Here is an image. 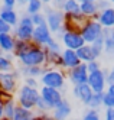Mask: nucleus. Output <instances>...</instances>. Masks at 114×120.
I'll return each instance as SVG.
<instances>
[{
  "mask_svg": "<svg viewBox=\"0 0 114 120\" xmlns=\"http://www.w3.org/2000/svg\"><path fill=\"white\" fill-rule=\"evenodd\" d=\"M19 61L25 67H45L46 65V51L43 46L32 44L29 51L22 58H19Z\"/></svg>",
  "mask_w": 114,
  "mask_h": 120,
  "instance_id": "obj_1",
  "label": "nucleus"
},
{
  "mask_svg": "<svg viewBox=\"0 0 114 120\" xmlns=\"http://www.w3.org/2000/svg\"><path fill=\"white\" fill-rule=\"evenodd\" d=\"M39 98H40V93L38 88H32L23 84L19 93H17V106L28 110H33L36 109V103Z\"/></svg>",
  "mask_w": 114,
  "mask_h": 120,
  "instance_id": "obj_2",
  "label": "nucleus"
},
{
  "mask_svg": "<svg viewBox=\"0 0 114 120\" xmlns=\"http://www.w3.org/2000/svg\"><path fill=\"white\" fill-rule=\"evenodd\" d=\"M65 80H66V74L62 70H56V68H46L45 74L40 77V82L43 87H51L56 90L64 88Z\"/></svg>",
  "mask_w": 114,
  "mask_h": 120,
  "instance_id": "obj_3",
  "label": "nucleus"
},
{
  "mask_svg": "<svg viewBox=\"0 0 114 120\" xmlns=\"http://www.w3.org/2000/svg\"><path fill=\"white\" fill-rule=\"evenodd\" d=\"M35 32V25L32 22V18L29 15H23L19 19L17 26L13 29V36L16 41H25V42H32Z\"/></svg>",
  "mask_w": 114,
  "mask_h": 120,
  "instance_id": "obj_4",
  "label": "nucleus"
},
{
  "mask_svg": "<svg viewBox=\"0 0 114 120\" xmlns=\"http://www.w3.org/2000/svg\"><path fill=\"white\" fill-rule=\"evenodd\" d=\"M103 32H104V28L98 23L97 19H87V22L80 29V33L82 35L85 44L88 45H91L94 41H97L100 36H103Z\"/></svg>",
  "mask_w": 114,
  "mask_h": 120,
  "instance_id": "obj_5",
  "label": "nucleus"
},
{
  "mask_svg": "<svg viewBox=\"0 0 114 120\" xmlns=\"http://www.w3.org/2000/svg\"><path fill=\"white\" fill-rule=\"evenodd\" d=\"M45 19H46V25L52 33H58L61 29H62L64 23H65V13L62 10H58V9H54L52 6L46 7L45 12Z\"/></svg>",
  "mask_w": 114,
  "mask_h": 120,
  "instance_id": "obj_6",
  "label": "nucleus"
},
{
  "mask_svg": "<svg viewBox=\"0 0 114 120\" xmlns=\"http://www.w3.org/2000/svg\"><path fill=\"white\" fill-rule=\"evenodd\" d=\"M61 42L65 46V49H72V51H78L85 45V41L80 30H64V35L61 36Z\"/></svg>",
  "mask_w": 114,
  "mask_h": 120,
  "instance_id": "obj_7",
  "label": "nucleus"
},
{
  "mask_svg": "<svg viewBox=\"0 0 114 120\" xmlns=\"http://www.w3.org/2000/svg\"><path fill=\"white\" fill-rule=\"evenodd\" d=\"M107 74L108 71H104V70H98V71H94V72H90L88 75V84L91 90L94 93H104L106 91V85H108L107 82Z\"/></svg>",
  "mask_w": 114,
  "mask_h": 120,
  "instance_id": "obj_8",
  "label": "nucleus"
},
{
  "mask_svg": "<svg viewBox=\"0 0 114 120\" xmlns=\"http://www.w3.org/2000/svg\"><path fill=\"white\" fill-rule=\"evenodd\" d=\"M88 68H87V64L81 62L78 67L72 68V70L66 71V78L71 81L74 85H81V84H87L88 82Z\"/></svg>",
  "mask_w": 114,
  "mask_h": 120,
  "instance_id": "obj_9",
  "label": "nucleus"
},
{
  "mask_svg": "<svg viewBox=\"0 0 114 120\" xmlns=\"http://www.w3.org/2000/svg\"><path fill=\"white\" fill-rule=\"evenodd\" d=\"M39 93H40V98L46 103V106L49 107V110H51V111L54 110V109L59 104V103L64 100L62 93H61L59 90H56V88L42 87V88L39 90Z\"/></svg>",
  "mask_w": 114,
  "mask_h": 120,
  "instance_id": "obj_10",
  "label": "nucleus"
},
{
  "mask_svg": "<svg viewBox=\"0 0 114 120\" xmlns=\"http://www.w3.org/2000/svg\"><path fill=\"white\" fill-rule=\"evenodd\" d=\"M17 78H19V72H0V90H4L7 93H15L16 85H17Z\"/></svg>",
  "mask_w": 114,
  "mask_h": 120,
  "instance_id": "obj_11",
  "label": "nucleus"
},
{
  "mask_svg": "<svg viewBox=\"0 0 114 120\" xmlns=\"http://www.w3.org/2000/svg\"><path fill=\"white\" fill-rule=\"evenodd\" d=\"M52 32L49 30L48 25H42V26L35 28L33 32V38H32V44L35 45H39V46H45L48 44V41L52 39Z\"/></svg>",
  "mask_w": 114,
  "mask_h": 120,
  "instance_id": "obj_12",
  "label": "nucleus"
},
{
  "mask_svg": "<svg viewBox=\"0 0 114 120\" xmlns=\"http://www.w3.org/2000/svg\"><path fill=\"white\" fill-rule=\"evenodd\" d=\"M72 93H74V96L80 100L84 106L88 107L90 104V101L94 96V91L91 90V87L88 84H81V85H74V88H72Z\"/></svg>",
  "mask_w": 114,
  "mask_h": 120,
  "instance_id": "obj_13",
  "label": "nucleus"
},
{
  "mask_svg": "<svg viewBox=\"0 0 114 120\" xmlns=\"http://www.w3.org/2000/svg\"><path fill=\"white\" fill-rule=\"evenodd\" d=\"M62 62H64V70H72L81 64V59L78 58L77 51L72 49H64L62 51Z\"/></svg>",
  "mask_w": 114,
  "mask_h": 120,
  "instance_id": "obj_14",
  "label": "nucleus"
},
{
  "mask_svg": "<svg viewBox=\"0 0 114 120\" xmlns=\"http://www.w3.org/2000/svg\"><path fill=\"white\" fill-rule=\"evenodd\" d=\"M71 113H72V107L66 100H62L54 110H52V116L56 120H68Z\"/></svg>",
  "mask_w": 114,
  "mask_h": 120,
  "instance_id": "obj_15",
  "label": "nucleus"
},
{
  "mask_svg": "<svg viewBox=\"0 0 114 120\" xmlns=\"http://www.w3.org/2000/svg\"><path fill=\"white\" fill-rule=\"evenodd\" d=\"M97 20L104 29H114V9L110 7V9L100 12L97 16Z\"/></svg>",
  "mask_w": 114,
  "mask_h": 120,
  "instance_id": "obj_16",
  "label": "nucleus"
},
{
  "mask_svg": "<svg viewBox=\"0 0 114 120\" xmlns=\"http://www.w3.org/2000/svg\"><path fill=\"white\" fill-rule=\"evenodd\" d=\"M46 71V67H19V70H17V72H19V75L25 77V78H28V77H30V78H40V77L45 74Z\"/></svg>",
  "mask_w": 114,
  "mask_h": 120,
  "instance_id": "obj_17",
  "label": "nucleus"
},
{
  "mask_svg": "<svg viewBox=\"0 0 114 120\" xmlns=\"http://www.w3.org/2000/svg\"><path fill=\"white\" fill-rule=\"evenodd\" d=\"M15 44H16V38L13 36V33H2L0 35V52L13 54Z\"/></svg>",
  "mask_w": 114,
  "mask_h": 120,
  "instance_id": "obj_18",
  "label": "nucleus"
},
{
  "mask_svg": "<svg viewBox=\"0 0 114 120\" xmlns=\"http://www.w3.org/2000/svg\"><path fill=\"white\" fill-rule=\"evenodd\" d=\"M0 19L4 20L6 23H9L13 29L17 26V23H19V16H17L16 10L9 9V7H4V6H2V9H0Z\"/></svg>",
  "mask_w": 114,
  "mask_h": 120,
  "instance_id": "obj_19",
  "label": "nucleus"
},
{
  "mask_svg": "<svg viewBox=\"0 0 114 120\" xmlns=\"http://www.w3.org/2000/svg\"><path fill=\"white\" fill-rule=\"evenodd\" d=\"M100 10L95 2H82L81 3V15L85 19H97Z\"/></svg>",
  "mask_w": 114,
  "mask_h": 120,
  "instance_id": "obj_20",
  "label": "nucleus"
},
{
  "mask_svg": "<svg viewBox=\"0 0 114 120\" xmlns=\"http://www.w3.org/2000/svg\"><path fill=\"white\" fill-rule=\"evenodd\" d=\"M45 67L46 68L48 67H55L56 70H64L62 52H52V51H46V65Z\"/></svg>",
  "mask_w": 114,
  "mask_h": 120,
  "instance_id": "obj_21",
  "label": "nucleus"
},
{
  "mask_svg": "<svg viewBox=\"0 0 114 120\" xmlns=\"http://www.w3.org/2000/svg\"><path fill=\"white\" fill-rule=\"evenodd\" d=\"M104 52L108 56H114V29H104Z\"/></svg>",
  "mask_w": 114,
  "mask_h": 120,
  "instance_id": "obj_22",
  "label": "nucleus"
},
{
  "mask_svg": "<svg viewBox=\"0 0 114 120\" xmlns=\"http://www.w3.org/2000/svg\"><path fill=\"white\" fill-rule=\"evenodd\" d=\"M77 55H78V58L81 59V62H84V64H88L91 61H97V59H95L94 52H92V48L88 44H85L82 48L78 49L77 51Z\"/></svg>",
  "mask_w": 114,
  "mask_h": 120,
  "instance_id": "obj_23",
  "label": "nucleus"
},
{
  "mask_svg": "<svg viewBox=\"0 0 114 120\" xmlns=\"http://www.w3.org/2000/svg\"><path fill=\"white\" fill-rule=\"evenodd\" d=\"M62 12L68 16L71 15H80L81 13V3L78 0H66L65 4H64V9Z\"/></svg>",
  "mask_w": 114,
  "mask_h": 120,
  "instance_id": "obj_24",
  "label": "nucleus"
},
{
  "mask_svg": "<svg viewBox=\"0 0 114 120\" xmlns=\"http://www.w3.org/2000/svg\"><path fill=\"white\" fill-rule=\"evenodd\" d=\"M13 55L6 54L2 55L0 54V72H13L15 65H13Z\"/></svg>",
  "mask_w": 114,
  "mask_h": 120,
  "instance_id": "obj_25",
  "label": "nucleus"
},
{
  "mask_svg": "<svg viewBox=\"0 0 114 120\" xmlns=\"http://www.w3.org/2000/svg\"><path fill=\"white\" fill-rule=\"evenodd\" d=\"M32 46V42H25V41H16L15 44V49H13V56H16L17 59L22 58L26 52L29 51V48Z\"/></svg>",
  "mask_w": 114,
  "mask_h": 120,
  "instance_id": "obj_26",
  "label": "nucleus"
},
{
  "mask_svg": "<svg viewBox=\"0 0 114 120\" xmlns=\"http://www.w3.org/2000/svg\"><path fill=\"white\" fill-rule=\"evenodd\" d=\"M33 110H28V109H23L20 106L16 107V111H15V116H13V120H33Z\"/></svg>",
  "mask_w": 114,
  "mask_h": 120,
  "instance_id": "obj_27",
  "label": "nucleus"
},
{
  "mask_svg": "<svg viewBox=\"0 0 114 120\" xmlns=\"http://www.w3.org/2000/svg\"><path fill=\"white\" fill-rule=\"evenodd\" d=\"M42 10H43V3L40 0H32V2L26 4V15H29V16L42 13Z\"/></svg>",
  "mask_w": 114,
  "mask_h": 120,
  "instance_id": "obj_28",
  "label": "nucleus"
},
{
  "mask_svg": "<svg viewBox=\"0 0 114 120\" xmlns=\"http://www.w3.org/2000/svg\"><path fill=\"white\" fill-rule=\"evenodd\" d=\"M91 48H92V52L95 55V59H98L104 54V38L100 36L97 41H94L91 44Z\"/></svg>",
  "mask_w": 114,
  "mask_h": 120,
  "instance_id": "obj_29",
  "label": "nucleus"
},
{
  "mask_svg": "<svg viewBox=\"0 0 114 120\" xmlns=\"http://www.w3.org/2000/svg\"><path fill=\"white\" fill-rule=\"evenodd\" d=\"M103 97H104V93H94V96L88 104V109L98 110L100 107H103Z\"/></svg>",
  "mask_w": 114,
  "mask_h": 120,
  "instance_id": "obj_30",
  "label": "nucleus"
},
{
  "mask_svg": "<svg viewBox=\"0 0 114 120\" xmlns=\"http://www.w3.org/2000/svg\"><path fill=\"white\" fill-rule=\"evenodd\" d=\"M16 107H17V101H15V100H12V101H9L7 104H4L3 106V109H4V117L9 119V120H13Z\"/></svg>",
  "mask_w": 114,
  "mask_h": 120,
  "instance_id": "obj_31",
  "label": "nucleus"
},
{
  "mask_svg": "<svg viewBox=\"0 0 114 120\" xmlns=\"http://www.w3.org/2000/svg\"><path fill=\"white\" fill-rule=\"evenodd\" d=\"M46 51H52V52H62V48H61V44L55 39V38H52L48 41V44L43 46Z\"/></svg>",
  "mask_w": 114,
  "mask_h": 120,
  "instance_id": "obj_32",
  "label": "nucleus"
},
{
  "mask_svg": "<svg viewBox=\"0 0 114 120\" xmlns=\"http://www.w3.org/2000/svg\"><path fill=\"white\" fill-rule=\"evenodd\" d=\"M81 120H101V119H100V111H98V110L88 109V110L84 113V116H82Z\"/></svg>",
  "mask_w": 114,
  "mask_h": 120,
  "instance_id": "obj_33",
  "label": "nucleus"
},
{
  "mask_svg": "<svg viewBox=\"0 0 114 120\" xmlns=\"http://www.w3.org/2000/svg\"><path fill=\"white\" fill-rule=\"evenodd\" d=\"M103 106L106 109H114V96L107 91H104V97H103Z\"/></svg>",
  "mask_w": 114,
  "mask_h": 120,
  "instance_id": "obj_34",
  "label": "nucleus"
},
{
  "mask_svg": "<svg viewBox=\"0 0 114 120\" xmlns=\"http://www.w3.org/2000/svg\"><path fill=\"white\" fill-rule=\"evenodd\" d=\"M32 18V22L35 25V28H38V26H42V25H46V19H45V15L42 13H38V15H33L30 16Z\"/></svg>",
  "mask_w": 114,
  "mask_h": 120,
  "instance_id": "obj_35",
  "label": "nucleus"
},
{
  "mask_svg": "<svg viewBox=\"0 0 114 120\" xmlns=\"http://www.w3.org/2000/svg\"><path fill=\"white\" fill-rule=\"evenodd\" d=\"M12 100H15L12 93H7L4 90H0V104L4 106V104H7L9 101H12Z\"/></svg>",
  "mask_w": 114,
  "mask_h": 120,
  "instance_id": "obj_36",
  "label": "nucleus"
},
{
  "mask_svg": "<svg viewBox=\"0 0 114 120\" xmlns=\"http://www.w3.org/2000/svg\"><path fill=\"white\" fill-rule=\"evenodd\" d=\"M36 111H38V113H48V111H51V110L46 106V103L43 101L42 98H39L38 103H36Z\"/></svg>",
  "mask_w": 114,
  "mask_h": 120,
  "instance_id": "obj_37",
  "label": "nucleus"
},
{
  "mask_svg": "<svg viewBox=\"0 0 114 120\" xmlns=\"http://www.w3.org/2000/svg\"><path fill=\"white\" fill-rule=\"evenodd\" d=\"M97 7H98V10L103 12V10H106V9H110V7H113V4L108 2V0H97Z\"/></svg>",
  "mask_w": 114,
  "mask_h": 120,
  "instance_id": "obj_38",
  "label": "nucleus"
},
{
  "mask_svg": "<svg viewBox=\"0 0 114 120\" xmlns=\"http://www.w3.org/2000/svg\"><path fill=\"white\" fill-rule=\"evenodd\" d=\"M12 29L13 28L10 26V25L0 19V35H2V33H12Z\"/></svg>",
  "mask_w": 114,
  "mask_h": 120,
  "instance_id": "obj_39",
  "label": "nucleus"
},
{
  "mask_svg": "<svg viewBox=\"0 0 114 120\" xmlns=\"http://www.w3.org/2000/svg\"><path fill=\"white\" fill-rule=\"evenodd\" d=\"M87 68H88V72H94V71L101 70V65L98 64V61H91L87 64Z\"/></svg>",
  "mask_w": 114,
  "mask_h": 120,
  "instance_id": "obj_40",
  "label": "nucleus"
},
{
  "mask_svg": "<svg viewBox=\"0 0 114 120\" xmlns=\"http://www.w3.org/2000/svg\"><path fill=\"white\" fill-rule=\"evenodd\" d=\"M38 78H30V77H28V78H25V85H28V87H32V88H38Z\"/></svg>",
  "mask_w": 114,
  "mask_h": 120,
  "instance_id": "obj_41",
  "label": "nucleus"
},
{
  "mask_svg": "<svg viewBox=\"0 0 114 120\" xmlns=\"http://www.w3.org/2000/svg\"><path fill=\"white\" fill-rule=\"evenodd\" d=\"M66 0H52V7L54 9H58V10H62L64 9V4H65Z\"/></svg>",
  "mask_w": 114,
  "mask_h": 120,
  "instance_id": "obj_42",
  "label": "nucleus"
},
{
  "mask_svg": "<svg viewBox=\"0 0 114 120\" xmlns=\"http://www.w3.org/2000/svg\"><path fill=\"white\" fill-rule=\"evenodd\" d=\"M104 120H114V109H106Z\"/></svg>",
  "mask_w": 114,
  "mask_h": 120,
  "instance_id": "obj_43",
  "label": "nucleus"
},
{
  "mask_svg": "<svg viewBox=\"0 0 114 120\" xmlns=\"http://www.w3.org/2000/svg\"><path fill=\"white\" fill-rule=\"evenodd\" d=\"M2 2H3V6L9 7V9H15V6L17 4L16 0H2Z\"/></svg>",
  "mask_w": 114,
  "mask_h": 120,
  "instance_id": "obj_44",
  "label": "nucleus"
},
{
  "mask_svg": "<svg viewBox=\"0 0 114 120\" xmlns=\"http://www.w3.org/2000/svg\"><path fill=\"white\" fill-rule=\"evenodd\" d=\"M107 82L108 84H114V67L111 68V70L108 71V74H107Z\"/></svg>",
  "mask_w": 114,
  "mask_h": 120,
  "instance_id": "obj_45",
  "label": "nucleus"
},
{
  "mask_svg": "<svg viewBox=\"0 0 114 120\" xmlns=\"http://www.w3.org/2000/svg\"><path fill=\"white\" fill-rule=\"evenodd\" d=\"M46 114L48 113H35L33 120H45L46 119Z\"/></svg>",
  "mask_w": 114,
  "mask_h": 120,
  "instance_id": "obj_46",
  "label": "nucleus"
},
{
  "mask_svg": "<svg viewBox=\"0 0 114 120\" xmlns=\"http://www.w3.org/2000/svg\"><path fill=\"white\" fill-rule=\"evenodd\" d=\"M106 91L114 96V84H108V85H107V88H106Z\"/></svg>",
  "mask_w": 114,
  "mask_h": 120,
  "instance_id": "obj_47",
  "label": "nucleus"
},
{
  "mask_svg": "<svg viewBox=\"0 0 114 120\" xmlns=\"http://www.w3.org/2000/svg\"><path fill=\"white\" fill-rule=\"evenodd\" d=\"M4 117V109H3V106L0 104V120H2Z\"/></svg>",
  "mask_w": 114,
  "mask_h": 120,
  "instance_id": "obj_48",
  "label": "nucleus"
},
{
  "mask_svg": "<svg viewBox=\"0 0 114 120\" xmlns=\"http://www.w3.org/2000/svg\"><path fill=\"white\" fill-rule=\"evenodd\" d=\"M45 120H56V119H55L54 116H52V114H49V113H48V114H46V119H45Z\"/></svg>",
  "mask_w": 114,
  "mask_h": 120,
  "instance_id": "obj_49",
  "label": "nucleus"
},
{
  "mask_svg": "<svg viewBox=\"0 0 114 120\" xmlns=\"http://www.w3.org/2000/svg\"><path fill=\"white\" fill-rule=\"evenodd\" d=\"M16 2H17V4H22V6L28 4V3H26V0H16Z\"/></svg>",
  "mask_w": 114,
  "mask_h": 120,
  "instance_id": "obj_50",
  "label": "nucleus"
},
{
  "mask_svg": "<svg viewBox=\"0 0 114 120\" xmlns=\"http://www.w3.org/2000/svg\"><path fill=\"white\" fill-rule=\"evenodd\" d=\"M40 2H42L43 4H51V3H52V0H40Z\"/></svg>",
  "mask_w": 114,
  "mask_h": 120,
  "instance_id": "obj_51",
  "label": "nucleus"
},
{
  "mask_svg": "<svg viewBox=\"0 0 114 120\" xmlns=\"http://www.w3.org/2000/svg\"><path fill=\"white\" fill-rule=\"evenodd\" d=\"M80 3H82V2H97V0H78Z\"/></svg>",
  "mask_w": 114,
  "mask_h": 120,
  "instance_id": "obj_52",
  "label": "nucleus"
},
{
  "mask_svg": "<svg viewBox=\"0 0 114 120\" xmlns=\"http://www.w3.org/2000/svg\"><path fill=\"white\" fill-rule=\"evenodd\" d=\"M108 2H110V3H111L113 6H114V0H108Z\"/></svg>",
  "mask_w": 114,
  "mask_h": 120,
  "instance_id": "obj_53",
  "label": "nucleus"
},
{
  "mask_svg": "<svg viewBox=\"0 0 114 120\" xmlns=\"http://www.w3.org/2000/svg\"><path fill=\"white\" fill-rule=\"evenodd\" d=\"M68 120H78V119H68Z\"/></svg>",
  "mask_w": 114,
  "mask_h": 120,
  "instance_id": "obj_54",
  "label": "nucleus"
},
{
  "mask_svg": "<svg viewBox=\"0 0 114 120\" xmlns=\"http://www.w3.org/2000/svg\"><path fill=\"white\" fill-rule=\"evenodd\" d=\"M29 2H32V0H26V3H29Z\"/></svg>",
  "mask_w": 114,
  "mask_h": 120,
  "instance_id": "obj_55",
  "label": "nucleus"
},
{
  "mask_svg": "<svg viewBox=\"0 0 114 120\" xmlns=\"http://www.w3.org/2000/svg\"><path fill=\"white\" fill-rule=\"evenodd\" d=\"M2 120H9V119H6V117H3V119H2Z\"/></svg>",
  "mask_w": 114,
  "mask_h": 120,
  "instance_id": "obj_56",
  "label": "nucleus"
},
{
  "mask_svg": "<svg viewBox=\"0 0 114 120\" xmlns=\"http://www.w3.org/2000/svg\"><path fill=\"white\" fill-rule=\"evenodd\" d=\"M113 9H114V6H113Z\"/></svg>",
  "mask_w": 114,
  "mask_h": 120,
  "instance_id": "obj_57",
  "label": "nucleus"
},
{
  "mask_svg": "<svg viewBox=\"0 0 114 120\" xmlns=\"http://www.w3.org/2000/svg\"><path fill=\"white\" fill-rule=\"evenodd\" d=\"M0 54H2V52H0Z\"/></svg>",
  "mask_w": 114,
  "mask_h": 120,
  "instance_id": "obj_58",
  "label": "nucleus"
}]
</instances>
